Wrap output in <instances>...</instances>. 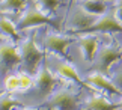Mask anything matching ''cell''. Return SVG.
<instances>
[{"instance_id":"obj_26","label":"cell","mask_w":122,"mask_h":110,"mask_svg":"<svg viewBox=\"0 0 122 110\" xmlns=\"http://www.w3.org/2000/svg\"><path fill=\"white\" fill-rule=\"evenodd\" d=\"M0 15H3V14H2V12H0Z\"/></svg>"},{"instance_id":"obj_15","label":"cell","mask_w":122,"mask_h":110,"mask_svg":"<svg viewBox=\"0 0 122 110\" xmlns=\"http://www.w3.org/2000/svg\"><path fill=\"white\" fill-rule=\"evenodd\" d=\"M74 2L80 5L86 12L92 14V15H97V17H100L109 11L106 0H74Z\"/></svg>"},{"instance_id":"obj_4","label":"cell","mask_w":122,"mask_h":110,"mask_svg":"<svg viewBox=\"0 0 122 110\" xmlns=\"http://www.w3.org/2000/svg\"><path fill=\"white\" fill-rule=\"evenodd\" d=\"M20 62L18 47L12 41L0 38V83L9 74H14L17 68L20 69Z\"/></svg>"},{"instance_id":"obj_8","label":"cell","mask_w":122,"mask_h":110,"mask_svg":"<svg viewBox=\"0 0 122 110\" xmlns=\"http://www.w3.org/2000/svg\"><path fill=\"white\" fill-rule=\"evenodd\" d=\"M122 57V48L116 45H98V48L95 51L92 63L95 65L97 73L101 74H109L110 73V66L118 62Z\"/></svg>"},{"instance_id":"obj_12","label":"cell","mask_w":122,"mask_h":110,"mask_svg":"<svg viewBox=\"0 0 122 110\" xmlns=\"http://www.w3.org/2000/svg\"><path fill=\"white\" fill-rule=\"evenodd\" d=\"M86 83L91 84L93 89L101 90V92H104V94H107V95H121V92L115 88V84L112 83V80H110L109 77H106L104 74L97 73V71H95V73L87 74Z\"/></svg>"},{"instance_id":"obj_19","label":"cell","mask_w":122,"mask_h":110,"mask_svg":"<svg viewBox=\"0 0 122 110\" xmlns=\"http://www.w3.org/2000/svg\"><path fill=\"white\" fill-rule=\"evenodd\" d=\"M3 89L8 94H17L20 90V83H18V75L17 74H9L3 80Z\"/></svg>"},{"instance_id":"obj_2","label":"cell","mask_w":122,"mask_h":110,"mask_svg":"<svg viewBox=\"0 0 122 110\" xmlns=\"http://www.w3.org/2000/svg\"><path fill=\"white\" fill-rule=\"evenodd\" d=\"M41 26H50V27H53L54 30H57V32L62 30L60 23L56 20L54 17L44 14L35 5L33 0H29V2H27V6L24 8V11H23L20 15L17 17V20H15L17 30L23 32V30H27V29L41 27Z\"/></svg>"},{"instance_id":"obj_20","label":"cell","mask_w":122,"mask_h":110,"mask_svg":"<svg viewBox=\"0 0 122 110\" xmlns=\"http://www.w3.org/2000/svg\"><path fill=\"white\" fill-rule=\"evenodd\" d=\"M17 75H18V83H20V90H18V92H21V90H27V89H30L32 86H33V77L29 75L27 73L20 71Z\"/></svg>"},{"instance_id":"obj_11","label":"cell","mask_w":122,"mask_h":110,"mask_svg":"<svg viewBox=\"0 0 122 110\" xmlns=\"http://www.w3.org/2000/svg\"><path fill=\"white\" fill-rule=\"evenodd\" d=\"M77 44L81 50V54L84 57V60L92 63L95 51L98 48V45H100L98 35L97 33H81V35L77 38Z\"/></svg>"},{"instance_id":"obj_13","label":"cell","mask_w":122,"mask_h":110,"mask_svg":"<svg viewBox=\"0 0 122 110\" xmlns=\"http://www.w3.org/2000/svg\"><path fill=\"white\" fill-rule=\"evenodd\" d=\"M0 38L9 39L12 42L20 41V32L17 30L15 23H12L6 15H0Z\"/></svg>"},{"instance_id":"obj_10","label":"cell","mask_w":122,"mask_h":110,"mask_svg":"<svg viewBox=\"0 0 122 110\" xmlns=\"http://www.w3.org/2000/svg\"><path fill=\"white\" fill-rule=\"evenodd\" d=\"M113 33L118 32L122 33V24L116 20L115 12L113 11H107L106 14H102L97 18V21L83 33Z\"/></svg>"},{"instance_id":"obj_14","label":"cell","mask_w":122,"mask_h":110,"mask_svg":"<svg viewBox=\"0 0 122 110\" xmlns=\"http://www.w3.org/2000/svg\"><path fill=\"white\" fill-rule=\"evenodd\" d=\"M84 107L86 110H116L119 109L118 103H112L109 100H106L101 95H92L91 98H87L84 101Z\"/></svg>"},{"instance_id":"obj_18","label":"cell","mask_w":122,"mask_h":110,"mask_svg":"<svg viewBox=\"0 0 122 110\" xmlns=\"http://www.w3.org/2000/svg\"><path fill=\"white\" fill-rule=\"evenodd\" d=\"M21 106L17 98H14L11 94L3 92L0 95V110H14L15 107Z\"/></svg>"},{"instance_id":"obj_21","label":"cell","mask_w":122,"mask_h":110,"mask_svg":"<svg viewBox=\"0 0 122 110\" xmlns=\"http://www.w3.org/2000/svg\"><path fill=\"white\" fill-rule=\"evenodd\" d=\"M110 80H112V83L115 84V88L121 92V95H122V68H119V69H116V71H113L112 73V75L109 77Z\"/></svg>"},{"instance_id":"obj_5","label":"cell","mask_w":122,"mask_h":110,"mask_svg":"<svg viewBox=\"0 0 122 110\" xmlns=\"http://www.w3.org/2000/svg\"><path fill=\"white\" fill-rule=\"evenodd\" d=\"M71 44H74L72 36L62 35L57 30H54L53 27H50L44 33V38H42V47H44V50L59 56V57H63V59L66 57L68 47Z\"/></svg>"},{"instance_id":"obj_25","label":"cell","mask_w":122,"mask_h":110,"mask_svg":"<svg viewBox=\"0 0 122 110\" xmlns=\"http://www.w3.org/2000/svg\"><path fill=\"white\" fill-rule=\"evenodd\" d=\"M3 92H5V90H2V89H0V95H2V94H3Z\"/></svg>"},{"instance_id":"obj_3","label":"cell","mask_w":122,"mask_h":110,"mask_svg":"<svg viewBox=\"0 0 122 110\" xmlns=\"http://www.w3.org/2000/svg\"><path fill=\"white\" fill-rule=\"evenodd\" d=\"M47 110H81L80 94L71 88H60L45 98Z\"/></svg>"},{"instance_id":"obj_6","label":"cell","mask_w":122,"mask_h":110,"mask_svg":"<svg viewBox=\"0 0 122 110\" xmlns=\"http://www.w3.org/2000/svg\"><path fill=\"white\" fill-rule=\"evenodd\" d=\"M97 18H98L97 15L86 12L80 5L74 2V5L71 6V11L68 12L66 21H65V29L76 33H83L97 21Z\"/></svg>"},{"instance_id":"obj_23","label":"cell","mask_w":122,"mask_h":110,"mask_svg":"<svg viewBox=\"0 0 122 110\" xmlns=\"http://www.w3.org/2000/svg\"><path fill=\"white\" fill-rule=\"evenodd\" d=\"M14 110H47V109L44 106H41V107H20V106H18Z\"/></svg>"},{"instance_id":"obj_16","label":"cell","mask_w":122,"mask_h":110,"mask_svg":"<svg viewBox=\"0 0 122 110\" xmlns=\"http://www.w3.org/2000/svg\"><path fill=\"white\" fill-rule=\"evenodd\" d=\"M29 0H0V12L2 14H20L24 11Z\"/></svg>"},{"instance_id":"obj_17","label":"cell","mask_w":122,"mask_h":110,"mask_svg":"<svg viewBox=\"0 0 122 110\" xmlns=\"http://www.w3.org/2000/svg\"><path fill=\"white\" fill-rule=\"evenodd\" d=\"M33 2L44 14L53 17L56 14V11H57V8L60 6L62 0H33Z\"/></svg>"},{"instance_id":"obj_22","label":"cell","mask_w":122,"mask_h":110,"mask_svg":"<svg viewBox=\"0 0 122 110\" xmlns=\"http://www.w3.org/2000/svg\"><path fill=\"white\" fill-rule=\"evenodd\" d=\"M115 17H116V20H118L121 24H122V0H118V3H116V6H115Z\"/></svg>"},{"instance_id":"obj_1","label":"cell","mask_w":122,"mask_h":110,"mask_svg":"<svg viewBox=\"0 0 122 110\" xmlns=\"http://www.w3.org/2000/svg\"><path fill=\"white\" fill-rule=\"evenodd\" d=\"M18 51H20V71H24L29 75L35 77L39 69L41 62L45 57V51L36 45V35L33 32L18 41Z\"/></svg>"},{"instance_id":"obj_9","label":"cell","mask_w":122,"mask_h":110,"mask_svg":"<svg viewBox=\"0 0 122 110\" xmlns=\"http://www.w3.org/2000/svg\"><path fill=\"white\" fill-rule=\"evenodd\" d=\"M45 59H47V65H48V68L53 69L59 77L66 79L68 82H71V83L77 84V86H84V83L81 82L80 75H78L77 69H76V66H74L72 63H69V62H66L63 57H59V56L53 57L51 60L45 56Z\"/></svg>"},{"instance_id":"obj_7","label":"cell","mask_w":122,"mask_h":110,"mask_svg":"<svg viewBox=\"0 0 122 110\" xmlns=\"http://www.w3.org/2000/svg\"><path fill=\"white\" fill-rule=\"evenodd\" d=\"M56 84V77L51 73V69L47 65V59L44 57V60L41 62L39 69L36 75L33 77V92L36 98L45 100L48 95L53 92V88Z\"/></svg>"},{"instance_id":"obj_24","label":"cell","mask_w":122,"mask_h":110,"mask_svg":"<svg viewBox=\"0 0 122 110\" xmlns=\"http://www.w3.org/2000/svg\"><path fill=\"white\" fill-rule=\"evenodd\" d=\"M118 106H119V109H122V100H121V101L118 103Z\"/></svg>"}]
</instances>
